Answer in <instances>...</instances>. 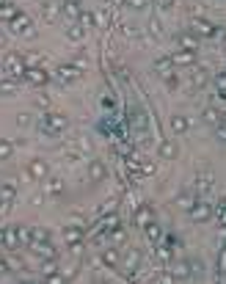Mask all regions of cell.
<instances>
[{"instance_id": "obj_1", "label": "cell", "mask_w": 226, "mask_h": 284, "mask_svg": "<svg viewBox=\"0 0 226 284\" xmlns=\"http://www.w3.org/2000/svg\"><path fill=\"white\" fill-rule=\"evenodd\" d=\"M3 69H6L9 75H17V78H22V75H25V69H28V64H25V58H22V55H17V52H9V55L3 58Z\"/></svg>"}, {"instance_id": "obj_2", "label": "cell", "mask_w": 226, "mask_h": 284, "mask_svg": "<svg viewBox=\"0 0 226 284\" xmlns=\"http://www.w3.org/2000/svg\"><path fill=\"white\" fill-rule=\"evenodd\" d=\"M11 31L14 33H19V36H25V39H31V36H36V28H34V22L25 17V14H17V17L11 19Z\"/></svg>"}, {"instance_id": "obj_3", "label": "cell", "mask_w": 226, "mask_h": 284, "mask_svg": "<svg viewBox=\"0 0 226 284\" xmlns=\"http://www.w3.org/2000/svg\"><path fill=\"white\" fill-rule=\"evenodd\" d=\"M28 177L31 180H47L50 177V166H47V160H42V157H34L31 163H28Z\"/></svg>"}, {"instance_id": "obj_4", "label": "cell", "mask_w": 226, "mask_h": 284, "mask_svg": "<svg viewBox=\"0 0 226 284\" xmlns=\"http://www.w3.org/2000/svg\"><path fill=\"white\" fill-rule=\"evenodd\" d=\"M191 221L193 224H204V221H209L212 218V207H209V201H196V204L191 207Z\"/></svg>"}, {"instance_id": "obj_5", "label": "cell", "mask_w": 226, "mask_h": 284, "mask_svg": "<svg viewBox=\"0 0 226 284\" xmlns=\"http://www.w3.org/2000/svg\"><path fill=\"white\" fill-rule=\"evenodd\" d=\"M14 201H17V188L14 185H0V216H6Z\"/></svg>"}, {"instance_id": "obj_6", "label": "cell", "mask_w": 226, "mask_h": 284, "mask_svg": "<svg viewBox=\"0 0 226 284\" xmlns=\"http://www.w3.org/2000/svg\"><path fill=\"white\" fill-rule=\"evenodd\" d=\"M191 33L201 36V39H209V36H215V25L212 22H207V19H191Z\"/></svg>"}, {"instance_id": "obj_7", "label": "cell", "mask_w": 226, "mask_h": 284, "mask_svg": "<svg viewBox=\"0 0 226 284\" xmlns=\"http://www.w3.org/2000/svg\"><path fill=\"white\" fill-rule=\"evenodd\" d=\"M122 267H124V273L127 276H133L138 267H141V251L138 249H130L124 254V259H122Z\"/></svg>"}, {"instance_id": "obj_8", "label": "cell", "mask_w": 226, "mask_h": 284, "mask_svg": "<svg viewBox=\"0 0 226 284\" xmlns=\"http://www.w3.org/2000/svg\"><path fill=\"white\" fill-rule=\"evenodd\" d=\"M28 249L34 251L36 257H42V259H55V257H58V251H55V246H52L50 240H44V243H31Z\"/></svg>"}, {"instance_id": "obj_9", "label": "cell", "mask_w": 226, "mask_h": 284, "mask_svg": "<svg viewBox=\"0 0 226 284\" xmlns=\"http://www.w3.org/2000/svg\"><path fill=\"white\" fill-rule=\"evenodd\" d=\"M42 276L47 279V282H52V284L67 282V279H64V273L58 270V265H55V259H44V265H42Z\"/></svg>"}, {"instance_id": "obj_10", "label": "cell", "mask_w": 226, "mask_h": 284, "mask_svg": "<svg viewBox=\"0 0 226 284\" xmlns=\"http://www.w3.org/2000/svg\"><path fill=\"white\" fill-rule=\"evenodd\" d=\"M22 78L28 80V83H34V86H44L47 80H50V75L44 72V69H39V67H28L25 69V75Z\"/></svg>"}, {"instance_id": "obj_11", "label": "cell", "mask_w": 226, "mask_h": 284, "mask_svg": "<svg viewBox=\"0 0 226 284\" xmlns=\"http://www.w3.org/2000/svg\"><path fill=\"white\" fill-rule=\"evenodd\" d=\"M61 14L77 22V19H80V14H83V6H80V0H64V3H61Z\"/></svg>"}, {"instance_id": "obj_12", "label": "cell", "mask_w": 226, "mask_h": 284, "mask_svg": "<svg viewBox=\"0 0 226 284\" xmlns=\"http://www.w3.org/2000/svg\"><path fill=\"white\" fill-rule=\"evenodd\" d=\"M176 44H179V50H191V52H196V50H199V36L191 33V31H185V33L176 36Z\"/></svg>"}, {"instance_id": "obj_13", "label": "cell", "mask_w": 226, "mask_h": 284, "mask_svg": "<svg viewBox=\"0 0 226 284\" xmlns=\"http://www.w3.org/2000/svg\"><path fill=\"white\" fill-rule=\"evenodd\" d=\"M191 262H185V259H179V262H174L171 265V279H176V282H188L191 279Z\"/></svg>"}, {"instance_id": "obj_14", "label": "cell", "mask_w": 226, "mask_h": 284, "mask_svg": "<svg viewBox=\"0 0 226 284\" xmlns=\"http://www.w3.org/2000/svg\"><path fill=\"white\" fill-rule=\"evenodd\" d=\"M47 124H50L52 133H64V130L69 127V119H67V113H47Z\"/></svg>"}, {"instance_id": "obj_15", "label": "cell", "mask_w": 226, "mask_h": 284, "mask_svg": "<svg viewBox=\"0 0 226 284\" xmlns=\"http://www.w3.org/2000/svg\"><path fill=\"white\" fill-rule=\"evenodd\" d=\"M105 177H108L105 163H102V160H91V163H88V180L91 182H102Z\"/></svg>"}, {"instance_id": "obj_16", "label": "cell", "mask_w": 226, "mask_h": 284, "mask_svg": "<svg viewBox=\"0 0 226 284\" xmlns=\"http://www.w3.org/2000/svg\"><path fill=\"white\" fill-rule=\"evenodd\" d=\"M171 64H176V67H193L196 64V52L191 50H179L171 55Z\"/></svg>"}, {"instance_id": "obj_17", "label": "cell", "mask_w": 226, "mask_h": 284, "mask_svg": "<svg viewBox=\"0 0 226 284\" xmlns=\"http://www.w3.org/2000/svg\"><path fill=\"white\" fill-rule=\"evenodd\" d=\"M133 221H135L138 226H146L149 221H155V210H152L149 204L138 207V210H135V218H133Z\"/></svg>"}, {"instance_id": "obj_18", "label": "cell", "mask_w": 226, "mask_h": 284, "mask_svg": "<svg viewBox=\"0 0 226 284\" xmlns=\"http://www.w3.org/2000/svg\"><path fill=\"white\" fill-rule=\"evenodd\" d=\"M171 130H174L176 135L188 133V130H191V121H188V116H185V113H174V116H171Z\"/></svg>"}, {"instance_id": "obj_19", "label": "cell", "mask_w": 226, "mask_h": 284, "mask_svg": "<svg viewBox=\"0 0 226 284\" xmlns=\"http://www.w3.org/2000/svg\"><path fill=\"white\" fill-rule=\"evenodd\" d=\"M102 262H105V265L108 267H119V262H122V257H119V251L113 249V246H108V249H102Z\"/></svg>"}, {"instance_id": "obj_20", "label": "cell", "mask_w": 226, "mask_h": 284, "mask_svg": "<svg viewBox=\"0 0 226 284\" xmlns=\"http://www.w3.org/2000/svg\"><path fill=\"white\" fill-rule=\"evenodd\" d=\"M176 155H179V147H176L171 138H166V141L160 144V157H166V160H174Z\"/></svg>"}, {"instance_id": "obj_21", "label": "cell", "mask_w": 226, "mask_h": 284, "mask_svg": "<svg viewBox=\"0 0 226 284\" xmlns=\"http://www.w3.org/2000/svg\"><path fill=\"white\" fill-rule=\"evenodd\" d=\"M141 229H143V234H146V240H149V243H157V240H160V234H163V229H160L157 221H149V224L141 226Z\"/></svg>"}, {"instance_id": "obj_22", "label": "cell", "mask_w": 226, "mask_h": 284, "mask_svg": "<svg viewBox=\"0 0 226 284\" xmlns=\"http://www.w3.org/2000/svg\"><path fill=\"white\" fill-rule=\"evenodd\" d=\"M64 240L72 246V243H83V229H80V224L77 226H67L64 229Z\"/></svg>"}, {"instance_id": "obj_23", "label": "cell", "mask_w": 226, "mask_h": 284, "mask_svg": "<svg viewBox=\"0 0 226 284\" xmlns=\"http://www.w3.org/2000/svg\"><path fill=\"white\" fill-rule=\"evenodd\" d=\"M196 201H199V199H196V193H179V196H176V207H179V210H185V213H191V207L196 204Z\"/></svg>"}, {"instance_id": "obj_24", "label": "cell", "mask_w": 226, "mask_h": 284, "mask_svg": "<svg viewBox=\"0 0 226 284\" xmlns=\"http://www.w3.org/2000/svg\"><path fill=\"white\" fill-rule=\"evenodd\" d=\"M80 72H83V69H77L75 64H64V67L58 69V75L64 80H77V78H80Z\"/></svg>"}, {"instance_id": "obj_25", "label": "cell", "mask_w": 226, "mask_h": 284, "mask_svg": "<svg viewBox=\"0 0 226 284\" xmlns=\"http://www.w3.org/2000/svg\"><path fill=\"white\" fill-rule=\"evenodd\" d=\"M19 246V232H17V226H6V246L3 249H17Z\"/></svg>"}, {"instance_id": "obj_26", "label": "cell", "mask_w": 226, "mask_h": 284, "mask_svg": "<svg viewBox=\"0 0 226 284\" xmlns=\"http://www.w3.org/2000/svg\"><path fill=\"white\" fill-rule=\"evenodd\" d=\"M11 155H14V144L6 141V138H0V163H6Z\"/></svg>"}, {"instance_id": "obj_27", "label": "cell", "mask_w": 226, "mask_h": 284, "mask_svg": "<svg viewBox=\"0 0 226 284\" xmlns=\"http://www.w3.org/2000/svg\"><path fill=\"white\" fill-rule=\"evenodd\" d=\"M42 11H44V19H55L61 14V6L58 3H52V0H47V3L42 6Z\"/></svg>"}, {"instance_id": "obj_28", "label": "cell", "mask_w": 226, "mask_h": 284, "mask_svg": "<svg viewBox=\"0 0 226 284\" xmlns=\"http://www.w3.org/2000/svg\"><path fill=\"white\" fill-rule=\"evenodd\" d=\"M44 240H50V232L44 226H34L31 229V243H44Z\"/></svg>"}, {"instance_id": "obj_29", "label": "cell", "mask_w": 226, "mask_h": 284, "mask_svg": "<svg viewBox=\"0 0 226 284\" xmlns=\"http://www.w3.org/2000/svg\"><path fill=\"white\" fill-rule=\"evenodd\" d=\"M19 11L14 9V6H11V3H3V6H0V19H3V22H11V19L17 17Z\"/></svg>"}, {"instance_id": "obj_30", "label": "cell", "mask_w": 226, "mask_h": 284, "mask_svg": "<svg viewBox=\"0 0 226 284\" xmlns=\"http://www.w3.org/2000/svg\"><path fill=\"white\" fill-rule=\"evenodd\" d=\"M207 80H209V75H207V72H204L201 67H196V69H193V86H196V88L207 86Z\"/></svg>"}, {"instance_id": "obj_31", "label": "cell", "mask_w": 226, "mask_h": 284, "mask_svg": "<svg viewBox=\"0 0 226 284\" xmlns=\"http://www.w3.org/2000/svg\"><path fill=\"white\" fill-rule=\"evenodd\" d=\"M67 36L72 39V42H80V39L86 36V28L80 25V22H77V25H69V28H67Z\"/></svg>"}, {"instance_id": "obj_32", "label": "cell", "mask_w": 226, "mask_h": 284, "mask_svg": "<svg viewBox=\"0 0 226 284\" xmlns=\"http://www.w3.org/2000/svg\"><path fill=\"white\" fill-rule=\"evenodd\" d=\"M77 22H80V25H83L86 31H88V28H94V25H97V17H94L91 11H83V14H80V19H77Z\"/></svg>"}, {"instance_id": "obj_33", "label": "cell", "mask_w": 226, "mask_h": 284, "mask_svg": "<svg viewBox=\"0 0 226 284\" xmlns=\"http://www.w3.org/2000/svg\"><path fill=\"white\" fill-rule=\"evenodd\" d=\"M19 232V246H31V229L28 226H17Z\"/></svg>"}, {"instance_id": "obj_34", "label": "cell", "mask_w": 226, "mask_h": 284, "mask_svg": "<svg viewBox=\"0 0 226 284\" xmlns=\"http://www.w3.org/2000/svg\"><path fill=\"white\" fill-rule=\"evenodd\" d=\"M174 67V64H171V58H163V61H157V64H155V69H157L160 75H166L168 78V69Z\"/></svg>"}, {"instance_id": "obj_35", "label": "cell", "mask_w": 226, "mask_h": 284, "mask_svg": "<svg viewBox=\"0 0 226 284\" xmlns=\"http://www.w3.org/2000/svg\"><path fill=\"white\" fill-rule=\"evenodd\" d=\"M14 91H17V83L14 80H3L0 83V94H14Z\"/></svg>"}, {"instance_id": "obj_36", "label": "cell", "mask_w": 226, "mask_h": 284, "mask_svg": "<svg viewBox=\"0 0 226 284\" xmlns=\"http://www.w3.org/2000/svg\"><path fill=\"white\" fill-rule=\"evenodd\" d=\"M204 121H207V124H221V116H218V111L209 108V111H204Z\"/></svg>"}, {"instance_id": "obj_37", "label": "cell", "mask_w": 226, "mask_h": 284, "mask_svg": "<svg viewBox=\"0 0 226 284\" xmlns=\"http://www.w3.org/2000/svg\"><path fill=\"white\" fill-rule=\"evenodd\" d=\"M218 273L226 276V246L221 249V254H218Z\"/></svg>"}, {"instance_id": "obj_38", "label": "cell", "mask_w": 226, "mask_h": 284, "mask_svg": "<svg viewBox=\"0 0 226 284\" xmlns=\"http://www.w3.org/2000/svg\"><path fill=\"white\" fill-rule=\"evenodd\" d=\"M110 237H113V243H124V229H122V226H113V229H110Z\"/></svg>"}, {"instance_id": "obj_39", "label": "cell", "mask_w": 226, "mask_h": 284, "mask_svg": "<svg viewBox=\"0 0 226 284\" xmlns=\"http://www.w3.org/2000/svg\"><path fill=\"white\" fill-rule=\"evenodd\" d=\"M157 257L163 262H171V246H157Z\"/></svg>"}, {"instance_id": "obj_40", "label": "cell", "mask_w": 226, "mask_h": 284, "mask_svg": "<svg viewBox=\"0 0 226 284\" xmlns=\"http://www.w3.org/2000/svg\"><path fill=\"white\" fill-rule=\"evenodd\" d=\"M47 190H50V193H61V190H64V182L61 180H50L47 182Z\"/></svg>"}, {"instance_id": "obj_41", "label": "cell", "mask_w": 226, "mask_h": 284, "mask_svg": "<svg viewBox=\"0 0 226 284\" xmlns=\"http://www.w3.org/2000/svg\"><path fill=\"white\" fill-rule=\"evenodd\" d=\"M127 6H130V9H135V11H141V9H146V6H149V0H127Z\"/></svg>"}, {"instance_id": "obj_42", "label": "cell", "mask_w": 226, "mask_h": 284, "mask_svg": "<svg viewBox=\"0 0 226 284\" xmlns=\"http://www.w3.org/2000/svg\"><path fill=\"white\" fill-rule=\"evenodd\" d=\"M209 185H212V177H209V174H201V177H199V188L207 190Z\"/></svg>"}, {"instance_id": "obj_43", "label": "cell", "mask_w": 226, "mask_h": 284, "mask_svg": "<svg viewBox=\"0 0 226 284\" xmlns=\"http://www.w3.org/2000/svg\"><path fill=\"white\" fill-rule=\"evenodd\" d=\"M201 270H204V262H201V259H191V273L199 276Z\"/></svg>"}, {"instance_id": "obj_44", "label": "cell", "mask_w": 226, "mask_h": 284, "mask_svg": "<svg viewBox=\"0 0 226 284\" xmlns=\"http://www.w3.org/2000/svg\"><path fill=\"white\" fill-rule=\"evenodd\" d=\"M31 121H34V119H31V113H19V116H17V124H19V127H28Z\"/></svg>"}, {"instance_id": "obj_45", "label": "cell", "mask_w": 226, "mask_h": 284, "mask_svg": "<svg viewBox=\"0 0 226 284\" xmlns=\"http://www.w3.org/2000/svg\"><path fill=\"white\" fill-rule=\"evenodd\" d=\"M215 86L221 88V94H226V75H218V78H215Z\"/></svg>"}, {"instance_id": "obj_46", "label": "cell", "mask_w": 226, "mask_h": 284, "mask_svg": "<svg viewBox=\"0 0 226 284\" xmlns=\"http://www.w3.org/2000/svg\"><path fill=\"white\" fill-rule=\"evenodd\" d=\"M34 102L39 105V108H47V105H50V100H47L44 94H36V100H34Z\"/></svg>"}, {"instance_id": "obj_47", "label": "cell", "mask_w": 226, "mask_h": 284, "mask_svg": "<svg viewBox=\"0 0 226 284\" xmlns=\"http://www.w3.org/2000/svg\"><path fill=\"white\" fill-rule=\"evenodd\" d=\"M9 270H11L9 259H6V257H0V276H3V273H9Z\"/></svg>"}, {"instance_id": "obj_48", "label": "cell", "mask_w": 226, "mask_h": 284, "mask_svg": "<svg viewBox=\"0 0 226 284\" xmlns=\"http://www.w3.org/2000/svg\"><path fill=\"white\" fill-rule=\"evenodd\" d=\"M113 226H119V218L116 216H108V218H105V229H113Z\"/></svg>"}, {"instance_id": "obj_49", "label": "cell", "mask_w": 226, "mask_h": 284, "mask_svg": "<svg viewBox=\"0 0 226 284\" xmlns=\"http://www.w3.org/2000/svg\"><path fill=\"white\" fill-rule=\"evenodd\" d=\"M218 138H221V141H226V124H224V121L218 124Z\"/></svg>"}, {"instance_id": "obj_50", "label": "cell", "mask_w": 226, "mask_h": 284, "mask_svg": "<svg viewBox=\"0 0 226 284\" xmlns=\"http://www.w3.org/2000/svg\"><path fill=\"white\" fill-rule=\"evenodd\" d=\"M0 246H6V226H0Z\"/></svg>"}, {"instance_id": "obj_51", "label": "cell", "mask_w": 226, "mask_h": 284, "mask_svg": "<svg viewBox=\"0 0 226 284\" xmlns=\"http://www.w3.org/2000/svg\"><path fill=\"white\" fill-rule=\"evenodd\" d=\"M171 3H174V0H160V9H168Z\"/></svg>"}, {"instance_id": "obj_52", "label": "cell", "mask_w": 226, "mask_h": 284, "mask_svg": "<svg viewBox=\"0 0 226 284\" xmlns=\"http://www.w3.org/2000/svg\"><path fill=\"white\" fill-rule=\"evenodd\" d=\"M221 224L226 226V207H224V210H221Z\"/></svg>"}, {"instance_id": "obj_53", "label": "cell", "mask_w": 226, "mask_h": 284, "mask_svg": "<svg viewBox=\"0 0 226 284\" xmlns=\"http://www.w3.org/2000/svg\"><path fill=\"white\" fill-rule=\"evenodd\" d=\"M0 47H6V33L0 31Z\"/></svg>"}, {"instance_id": "obj_54", "label": "cell", "mask_w": 226, "mask_h": 284, "mask_svg": "<svg viewBox=\"0 0 226 284\" xmlns=\"http://www.w3.org/2000/svg\"><path fill=\"white\" fill-rule=\"evenodd\" d=\"M221 121H224V124H226V113H224V116H221Z\"/></svg>"}]
</instances>
